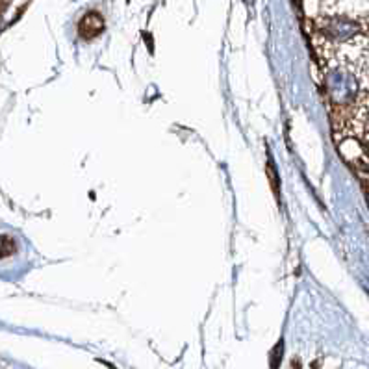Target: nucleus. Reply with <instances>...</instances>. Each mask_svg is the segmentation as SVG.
Wrapping results in <instances>:
<instances>
[{
  "mask_svg": "<svg viewBox=\"0 0 369 369\" xmlns=\"http://www.w3.org/2000/svg\"><path fill=\"white\" fill-rule=\"evenodd\" d=\"M334 139L338 143L342 158L364 180V190H368V141L353 136H334Z\"/></svg>",
  "mask_w": 369,
  "mask_h": 369,
  "instance_id": "obj_1",
  "label": "nucleus"
},
{
  "mask_svg": "<svg viewBox=\"0 0 369 369\" xmlns=\"http://www.w3.org/2000/svg\"><path fill=\"white\" fill-rule=\"evenodd\" d=\"M104 30V19L103 15H98L97 11H91L84 17L80 25H78V34L84 37V39H93V37L101 36Z\"/></svg>",
  "mask_w": 369,
  "mask_h": 369,
  "instance_id": "obj_2",
  "label": "nucleus"
}]
</instances>
